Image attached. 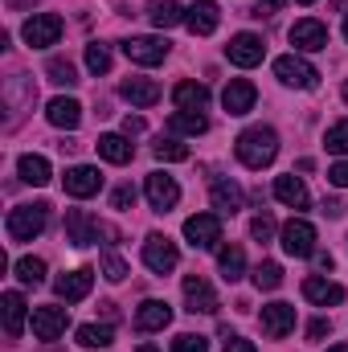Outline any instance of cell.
Instances as JSON below:
<instances>
[{"label":"cell","instance_id":"cell-1","mask_svg":"<svg viewBox=\"0 0 348 352\" xmlns=\"http://www.w3.org/2000/svg\"><path fill=\"white\" fill-rule=\"evenodd\" d=\"M234 152H238V160L246 164V168H266L274 156H279V135H274V127H246L242 135H238V144H234Z\"/></svg>","mask_w":348,"mask_h":352},{"label":"cell","instance_id":"cell-2","mask_svg":"<svg viewBox=\"0 0 348 352\" xmlns=\"http://www.w3.org/2000/svg\"><path fill=\"white\" fill-rule=\"evenodd\" d=\"M45 221H50V205H45V201H37V205H17V209L8 213V238H12V242H33V238L45 230Z\"/></svg>","mask_w":348,"mask_h":352},{"label":"cell","instance_id":"cell-3","mask_svg":"<svg viewBox=\"0 0 348 352\" xmlns=\"http://www.w3.org/2000/svg\"><path fill=\"white\" fill-rule=\"evenodd\" d=\"M274 78H279L283 87H299V90H312L316 82H320L316 66H312V62H303V58H295V54L274 58Z\"/></svg>","mask_w":348,"mask_h":352},{"label":"cell","instance_id":"cell-4","mask_svg":"<svg viewBox=\"0 0 348 352\" xmlns=\"http://www.w3.org/2000/svg\"><path fill=\"white\" fill-rule=\"evenodd\" d=\"M21 37H25V45H33V50L58 45V37H62V16H58V12H37V16L25 21Z\"/></svg>","mask_w":348,"mask_h":352},{"label":"cell","instance_id":"cell-5","mask_svg":"<svg viewBox=\"0 0 348 352\" xmlns=\"http://www.w3.org/2000/svg\"><path fill=\"white\" fill-rule=\"evenodd\" d=\"M184 238L193 250H213L221 242V217L217 213H197L184 221Z\"/></svg>","mask_w":348,"mask_h":352},{"label":"cell","instance_id":"cell-6","mask_svg":"<svg viewBox=\"0 0 348 352\" xmlns=\"http://www.w3.org/2000/svg\"><path fill=\"white\" fill-rule=\"evenodd\" d=\"M283 250H287L291 258H307V254H316V226L303 221V217H291V221L283 226Z\"/></svg>","mask_w":348,"mask_h":352},{"label":"cell","instance_id":"cell-7","mask_svg":"<svg viewBox=\"0 0 348 352\" xmlns=\"http://www.w3.org/2000/svg\"><path fill=\"white\" fill-rule=\"evenodd\" d=\"M287 37H291V45H295V50H307V54L328 50V25H324V21H312V16L295 21Z\"/></svg>","mask_w":348,"mask_h":352},{"label":"cell","instance_id":"cell-8","mask_svg":"<svg viewBox=\"0 0 348 352\" xmlns=\"http://www.w3.org/2000/svg\"><path fill=\"white\" fill-rule=\"evenodd\" d=\"M176 263H180V254H176V246L164 234H152V238L144 242V266H148V270L168 274V270H176Z\"/></svg>","mask_w":348,"mask_h":352},{"label":"cell","instance_id":"cell-9","mask_svg":"<svg viewBox=\"0 0 348 352\" xmlns=\"http://www.w3.org/2000/svg\"><path fill=\"white\" fill-rule=\"evenodd\" d=\"M123 54L131 62H140V66H160L168 58V41H160V37H127Z\"/></svg>","mask_w":348,"mask_h":352},{"label":"cell","instance_id":"cell-10","mask_svg":"<svg viewBox=\"0 0 348 352\" xmlns=\"http://www.w3.org/2000/svg\"><path fill=\"white\" fill-rule=\"evenodd\" d=\"M184 303H188V311H205V316H213L221 307L217 291L205 283V274H184Z\"/></svg>","mask_w":348,"mask_h":352},{"label":"cell","instance_id":"cell-11","mask_svg":"<svg viewBox=\"0 0 348 352\" xmlns=\"http://www.w3.org/2000/svg\"><path fill=\"white\" fill-rule=\"evenodd\" d=\"M262 54H266V45H262L259 33H238L230 45H226V58L234 62V66H242V70H250V66H259Z\"/></svg>","mask_w":348,"mask_h":352},{"label":"cell","instance_id":"cell-12","mask_svg":"<svg viewBox=\"0 0 348 352\" xmlns=\"http://www.w3.org/2000/svg\"><path fill=\"white\" fill-rule=\"evenodd\" d=\"M98 234H107V226H98V217H90L87 209H70V213H66V238H70L74 246L98 242Z\"/></svg>","mask_w":348,"mask_h":352},{"label":"cell","instance_id":"cell-13","mask_svg":"<svg viewBox=\"0 0 348 352\" xmlns=\"http://www.w3.org/2000/svg\"><path fill=\"white\" fill-rule=\"evenodd\" d=\"M262 332H266L270 340L291 336V332H295V307H291V303H266V307H262Z\"/></svg>","mask_w":348,"mask_h":352},{"label":"cell","instance_id":"cell-14","mask_svg":"<svg viewBox=\"0 0 348 352\" xmlns=\"http://www.w3.org/2000/svg\"><path fill=\"white\" fill-rule=\"evenodd\" d=\"M66 324H70L66 307H33V336L37 340H58L66 332Z\"/></svg>","mask_w":348,"mask_h":352},{"label":"cell","instance_id":"cell-15","mask_svg":"<svg viewBox=\"0 0 348 352\" xmlns=\"http://www.w3.org/2000/svg\"><path fill=\"white\" fill-rule=\"evenodd\" d=\"M90 287H94V270H90V266H78V270H70V274H62V278L54 283L58 299H66V303H78V299H87Z\"/></svg>","mask_w":348,"mask_h":352},{"label":"cell","instance_id":"cell-16","mask_svg":"<svg viewBox=\"0 0 348 352\" xmlns=\"http://www.w3.org/2000/svg\"><path fill=\"white\" fill-rule=\"evenodd\" d=\"M62 184H66L70 197H94V192L102 188V173L90 168V164H74V168H66Z\"/></svg>","mask_w":348,"mask_h":352},{"label":"cell","instance_id":"cell-17","mask_svg":"<svg viewBox=\"0 0 348 352\" xmlns=\"http://www.w3.org/2000/svg\"><path fill=\"white\" fill-rule=\"evenodd\" d=\"M184 25H188L197 37H209V33L221 25V8H217L213 0H197V4L184 12Z\"/></svg>","mask_w":348,"mask_h":352},{"label":"cell","instance_id":"cell-18","mask_svg":"<svg viewBox=\"0 0 348 352\" xmlns=\"http://www.w3.org/2000/svg\"><path fill=\"white\" fill-rule=\"evenodd\" d=\"M148 201H152V209L168 213L176 201H180V188H176L173 176H168V173H152V176H148Z\"/></svg>","mask_w":348,"mask_h":352},{"label":"cell","instance_id":"cell-19","mask_svg":"<svg viewBox=\"0 0 348 352\" xmlns=\"http://www.w3.org/2000/svg\"><path fill=\"white\" fill-rule=\"evenodd\" d=\"M254 98H259V90H254V82H246V78H230V87L221 90V102H226L230 115H246L254 107Z\"/></svg>","mask_w":348,"mask_h":352},{"label":"cell","instance_id":"cell-20","mask_svg":"<svg viewBox=\"0 0 348 352\" xmlns=\"http://www.w3.org/2000/svg\"><path fill=\"white\" fill-rule=\"evenodd\" d=\"M168 324H173V307H168V303H160V299L140 303V311H135V328H140V332H160V328H168Z\"/></svg>","mask_w":348,"mask_h":352},{"label":"cell","instance_id":"cell-21","mask_svg":"<svg viewBox=\"0 0 348 352\" xmlns=\"http://www.w3.org/2000/svg\"><path fill=\"white\" fill-rule=\"evenodd\" d=\"M209 197H213V209H221V213H238L242 209V188L230 176H213Z\"/></svg>","mask_w":348,"mask_h":352},{"label":"cell","instance_id":"cell-22","mask_svg":"<svg viewBox=\"0 0 348 352\" xmlns=\"http://www.w3.org/2000/svg\"><path fill=\"white\" fill-rule=\"evenodd\" d=\"M45 119H50L54 127H66V131H74V127L83 123V107H78L74 98H50V107H45Z\"/></svg>","mask_w":348,"mask_h":352},{"label":"cell","instance_id":"cell-23","mask_svg":"<svg viewBox=\"0 0 348 352\" xmlns=\"http://www.w3.org/2000/svg\"><path fill=\"white\" fill-rule=\"evenodd\" d=\"M119 94H123L131 107H156V102H160V87H156L152 78H127V82L119 87Z\"/></svg>","mask_w":348,"mask_h":352},{"label":"cell","instance_id":"cell-24","mask_svg":"<svg viewBox=\"0 0 348 352\" xmlns=\"http://www.w3.org/2000/svg\"><path fill=\"white\" fill-rule=\"evenodd\" d=\"M303 295H307L312 303H320V307H332V303H340V299H345V287L312 274V278H303Z\"/></svg>","mask_w":348,"mask_h":352},{"label":"cell","instance_id":"cell-25","mask_svg":"<svg viewBox=\"0 0 348 352\" xmlns=\"http://www.w3.org/2000/svg\"><path fill=\"white\" fill-rule=\"evenodd\" d=\"M173 102L180 107V111H205L209 107V90L201 87V82H176V90H173Z\"/></svg>","mask_w":348,"mask_h":352},{"label":"cell","instance_id":"cell-26","mask_svg":"<svg viewBox=\"0 0 348 352\" xmlns=\"http://www.w3.org/2000/svg\"><path fill=\"white\" fill-rule=\"evenodd\" d=\"M0 307H4V332H8V340H17V336L25 332V299H21L17 291H8V295L0 299Z\"/></svg>","mask_w":348,"mask_h":352},{"label":"cell","instance_id":"cell-27","mask_svg":"<svg viewBox=\"0 0 348 352\" xmlns=\"http://www.w3.org/2000/svg\"><path fill=\"white\" fill-rule=\"evenodd\" d=\"M94 148H98V156H102L107 164H127V160L135 156V148H131L123 135H98V144H94Z\"/></svg>","mask_w":348,"mask_h":352},{"label":"cell","instance_id":"cell-28","mask_svg":"<svg viewBox=\"0 0 348 352\" xmlns=\"http://www.w3.org/2000/svg\"><path fill=\"white\" fill-rule=\"evenodd\" d=\"M274 197L283 205H291V209H307V188H303L299 176H279L274 180Z\"/></svg>","mask_w":348,"mask_h":352},{"label":"cell","instance_id":"cell-29","mask_svg":"<svg viewBox=\"0 0 348 352\" xmlns=\"http://www.w3.org/2000/svg\"><path fill=\"white\" fill-rule=\"evenodd\" d=\"M17 173H21L25 184H50V160L29 152V156H21V160H17Z\"/></svg>","mask_w":348,"mask_h":352},{"label":"cell","instance_id":"cell-30","mask_svg":"<svg viewBox=\"0 0 348 352\" xmlns=\"http://www.w3.org/2000/svg\"><path fill=\"white\" fill-rule=\"evenodd\" d=\"M168 127H173L176 135H205L209 131V119L201 111H176L173 119H168Z\"/></svg>","mask_w":348,"mask_h":352},{"label":"cell","instance_id":"cell-31","mask_svg":"<svg viewBox=\"0 0 348 352\" xmlns=\"http://www.w3.org/2000/svg\"><path fill=\"white\" fill-rule=\"evenodd\" d=\"M217 270H221L226 283H238L242 270H246V254H242V246H226V250L217 254Z\"/></svg>","mask_w":348,"mask_h":352},{"label":"cell","instance_id":"cell-32","mask_svg":"<svg viewBox=\"0 0 348 352\" xmlns=\"http://www.w3.org/2000/svg\"><path fill=\"white\" fill-rule=\"evenodd\" d=\"M148 21H152L156 29H173V25L184 21V12L176 8L173 0H152V4H148Z\"/></svg>","mask_w":348,"mask_h":352},{"label":"cell","instance_id":"cell-33","mask_svg":"<svg viewBox=\"0 0 348 352\" xmlns=\"http://www.w3.org/2000/svg\"><path fill=\"white\" fill-rule=\"evenodd\" d=\"M111 340H115V332H111L107 324H83V328H78V344H83V349H107Z\"/></svg>","mask_w":348,"mask_h":352},{"label":"cell","instance_id":"cell-34","mask_svg":"<svg viewBox=\"0 0 348 352\" xmlns=\"http://www.w3.org/2000/svg\"><path fill=\"white\" fill-rule=\"evenodd\" d=\"M45 74H50V82H58V87H78V70L70 66V58H50Z\"/></svg>","mask_w":348,"mask_h":352},{"label":"cell","instance_id":"cell-35","mask_svg":"<svg viewBox=\"0 0 348 352\" xmlns=\"http://www.w3.org/2000/svg\"><path fill=\"white\" fill-rule=\"evenodd\" d=\"M254 287H259V291H274V287H283V266L279 263H259L254 266Z\"/></svg>","mask_w":348,"mask_h":352},{"label":"cell","instance_id":"cell-36","mask_svg":"<svg viewBox=\"0 0 348 352\" xmlns=\"http://www.w3.org/2000/svg\"><path fill=\"white\" fill-rule=\"evenodd\" d=\"M17 278L21 283H29V287H37V283H45V263L41 258H17Z\"/></svg>","mask_w":348,"mask_h":352},{"label":"cell","instance_id":"cell-37","mask_svg":"<svg viewBox=\"0 0 348 352\" xmlns=\"http://www.w3.org/2000/svg\"><path fill=\"white\" fill-rule=\"evenodd\" d=\"M324 148H328V152H336V156H348V119H340V123H332V127H328Z\"/></svg>","mask_w":348,"mask_h":352},{"label":"cell","instance_id":"cell-38","mask_svg":"<svg viewBox=\"0 0 348 352\" xmlns=\"http://www.w3.org/2000/svg\"><path fill=\"white\" fill-rule=\"evenodd\" d=\"M87 70L90 74H107V70H111V50H107V45H98V41L87 45Z\"/></svg>","mask_w":348,"mask_h":352},{"label":"cell","instance_id":"cell-39","mask_svg":"<svg viewBox=\"0 0 348 352\" xmlns=\"http://www.w3.org/2000/svg\"><path fill=\"white\" fill-rule=\"evenodd\" d=\"M156 160H188V148L180 140H156Z\"/></svg>","mask_w":348,"mask_h":352},{"label":"cell","instance_id":"cell-40","mask_svg":"<svg viewBox=\"0 0 348 352\" xmlns=\"http://www.w3.org/2000/svg\"><path fill=\"white\" fill-rule=\"evenodd\" d=\"M173 352H209V340H205V336L184 332V336H176V340H173Z\"/></svg>","mask_w":348,"mask_h":352},{"label":"cell","instance_id":"cell-41","mask_svg":"<svg viewBox=\"0 0 348 352\" xmlns=\"http://www.w3.org/2000/svg\"><path fill=\"white\" fill-rule=\"evenodd\" d=\"M102 274H107L111 283H123V278H127V263H123L119 254H107V258H102Z\"/></svg>","mask_w":348,"mask_h":352},{"label":"cell","instance_id":"cell-42","mask_svg":"<svg viewBox=\"0 0 348 352\" xmlns=\"http://www.w3.org/2000/svg\"><path fill=\"white\" fill-rule=\"evenodd\" d=\"M250 234H254V242H270V234H274V221H270V213H259V217L250 221Z\"/></svg>","mask_w":348,"mask_h":352},{"label":"cell","instance_id":"cell-43","mask_svg":"<svg viewBox=\"0 0 348 352\" xmlns=\"http://www.w3.org/2000/svg\"><path fill=\"white\" fill-rule=\"evenodd\" d=\"M131 205H135V188L131 184H119L111 192V209H131Z\"/></svg>","mask_w":348,"mask_h":352},{"label":"cell","instance_id":"cell-44","mask_svg":"<svg viewBox=\"0 0 348 352\" xmlns=\"http://www.w3.org/2000/svg\"><path fill=\"white\" fill-rule=\"evenodd\" d=\"M328 180H332L336 188H348V160H340V164H332V168H328Z\"/></svg>","mask_w":348,"mask_h":352},{"label":"cell","instance_id":"cell-45","mask_svg":"<svg viewBox=\"0 0 348 352\" xmlns=\"http://www.w3.org/2000/svg\"><path fill=\"white\" fill-rule=\"evenodd\" d=\"M328 332H332V324H328V320H312V324H307V336H312V340H324Z\"/></svg>","mask_w":348,"mask_h":352},{"label":"cell","instance_id":"cell-46","mask_svg":"<svg viewBox=\"0 0 348 352\" xmlns=\"http://www.w3.org/2000/svg\"><path fill=\"white\" fill-rule=\"evenodd\" d=\"M283 4L287 0H259V12L254 16H274V12H283Z\"/></svg>","mask_w":348,"mask_h":352},{"label":"cell","instance_id":"cell-47","mask_svg":"<svg viewBox=\"0 0 348 352\" xmlns=\"http://www.w3.org/2000/svg\"><path fill=\"white\" fill-rule=\"evenodd\" d=\"M226 352H259V349H254L250 340H238V336H230V340H226Z\"/></svg>","mask_w":348,"mask_h":352},{"label":"cell","instance_id":"cell-48","mask_svg":"<svg viewBox=\"0 0 348 352\" xmlns=\"http://www.w3.org/2000/svg\"><path fill=\"white\" fill-rule=\"evenodd\" d=\"M123 131H127V135H140V131H144V119H123Z\"/></svg>","mask_w":348,"mask_h":352},{"label":"cell","instance_id":"cell-49","mask_svg":"<svg viewBox=\"0 0 348 352\" xmlns=\"http://www.w3.org/2000/svg\"><path fill=\"white\" fill-rule=\"evenodd\" d=\"M324 213H328V217H345V205H340V201H324Z\"/></svg>","mask_w":348,"mask_h":352},{"label":"cell","instance_id":"cell-50","mask_svg":"<svg viewBox=\"0 0 348 352\" xmlns=\"http://www.w3.org/2000/svg\"><path fill=\"white\" fill-rule=\"evenodd\" d=\"M135 352H160V349H152V344H140V349H135Z\"/></svg>","mask_w":348,"mask_h":352},{"label":"cell","instance_id":"cell-51","mask_svg":"<svg viewBox=\"0 0 348 352\" xmlns=\"http://www.w3.org/2000/svg\"><path fill=\"white\" fill-rule=\"evenodd\" d=\"M328 352H348V344H336V349H328Z\"/></svg>","mask_w":348,"mask_h":352},{"label":"cell","instance_id":"cell-52","mask_svg":"<svg viewBox=\"0 0 348 352\" xmlns=\"http://www.w3.org/2000/svg\"><path fill=\"white\" fill-rule=\"evenodd\" d=\"M340 94H345V102H348V82H345V87H340Z\"/></svg>","mask_w":348,"mask_h":352},{"label":"cell","instance_id":"cell-53","mask_svg":"<svg viewBox=\"0 0 348 352\" xmlns=\"http://www.w3.org/2000/svg\"><path fill=\"white\" fill-rule=\"evenodd\" d=\"M345 37H348V21H345Z\"/></svg>","mask_w":348,"mask_h":352},{"label":"cell","instance_id":"cell-54","mask_svg":"<svg viewBox=\"0 0 348 352\" xmlns=\"http://www.w3.org/2000/svg\"><path fill=\"white\" fill-rule=\"evenodd\" d=\"M299 4H312V0H299Z\"/></svg>","mask_w":348,"mask_h":352}]
</instances>
